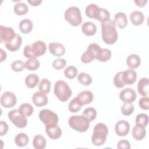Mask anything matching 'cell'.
Instances as JSON below:
<instances>
[{"label":"cell","instance_id":"6da1fadb","mask_svg":"<svg viewBox=\"0 0 149 149\" xmlns=\"http://www.w3.org/2000/svg\"><path fill=\"white\" fill-rule=\"evenodd\" d=\"M102 31V38L104 42L111 45L115 43L118 40V33L116 25L112 20H108L101 24Z\"/></svg>","mask_w":149,"mask_h":149},{"label":"cell","instance_id":"7a4b0ae2","mask_svg":"<svg viewBox=\"0 0 149 149\" xmlns=\"http://www.w3.org/2000/svg\"><path fill=\"white\" fill-rule=\"evenodd\" d=\"M86 15L87 17L104 22L110 19L109 12L104 8H101L94 3L88 5L86 8Z\"/></svg>","mask_w":149,"mask_h":149},{"label":"cell","instance_id":"3957f363","mask_svg":"<svg viewBox=\"0 0 149 149\" xmlns=\"http://www.w3.org/2000/svg\"><path fill=\"white\" fill-rule=\"evenodd\" d=\"M47 47L42 41H37L33 44L26 45L23 50L24 56L27 58L40 56L46 51Z\"/></svg>","mask_w":149,"mask_h":149},{"label":"cell","instance_id":"277c9868","mask_svg":"<svg viewBox=\"0 0 149 149\" xmlns=\"http://www.w3.org/2000/svg\"><path fill=\"white\" fill-rule=\"evenodd\" d=\"M93 133L91 137V141L95 146H101L103 145L108 134V129L107 126L102 123L97 124L93 130Z\"/></svg>","mask_w":149,"mask_h":149},{"label":"cell","instance_id":"5b68a950","mask_svg":"<svg viewBox=\"0 0 149 149\" xmlns=\"http://www.w3.org/2000/svg\"><path fill=\"white\" fill-rule=\"evenodd\" d=\"M90 123L89 119L84 115H73L68 120L69 126L79 132H86L89 128Z\"/></svg>","mask_w":149,"mask_h":149},{"label":"cell","instance_id":"8992f818","mask_svg":"<svg viewBox=\"0 0 149 149\" xmlns=\"http://www.w3.org/2000/svg\"><path fill=\"white\" fill-rule=\"evenodd\" d=\"M54 94L61 101L65 102L71 97L72 92L66 82L58 80L55 83Z\"/></svg>","mask_w":149,"mask_h":149},{"label":"cell","instance_id":"52a82bcc","mask_svg":"<svg viewBox=\"0 0 149 149\" xmlns=\"http://www.w3.org/2000/svg\"><path fill=\"white\" fill-rule=\"evenodd\" d=\"M64 17L73 26H77L82 22L80 10L76 6L69 7L65 12Z\"/></svg>","mask_w":149,"mask_h":149},{"label":"cell","instance_id":"ba28073f","mask_svg":"<svg viewBox=\"0 0 149 149\" xmlns=\"http://www.w3.org/2000/svg\"><path fill=\"white\" fill-rule=\"evenodd\" d=\"M9 120L19 128H24L27 124L26 117L23 115L19 109H12L8 113Z\"/></svg>","mask_w":149,"mask_h":149},{"label":"cell","instance_id":"9c48e42d","mask_svg":"<svg viewBox=\"0 0 149 149\" xmlns=\"http://www.w3.org/2000/svg\"><path fill=\"white\" fill-rule=\"evenodd\" d=\"M39 118L45 125L57 124L58 122L57 114L48 109H44L40 111Z\"/></svg>","mask_w":149,"mask_h":149},{"label":"cell","instance_id":"30bf717a","mask_svg":"<svg viewBox=\"0 0 149 149\" xmlns=\"http://www.w3.org/2000/svg\"><path fill=\"white\" fill-rule=\"evenodd\" d=\"M100 47L96 43L90 44L85 52H84L81 56V61L83 63H88L95 59L97 53Z\"/></svg>","mask_w":149,"mask_h":149},{"label":"cell","instance_id":"8fae6325","mask_svg":"<svg viewBox=\"0 0 149 149\" xmlns=\"http://www.w3.org/2000/svg\"><path fill=\"white\" fill-rule=\"evenodd\" d=\"M17 101L16 95L10 91L4 92L1 97V104L6 108H10L14 107Z\"/></svg>","mask_w":149,"mask_h":149},{"label":"cell","instance_id":"7c38bea8","mask_svg":"<svg viewBox=\"0 0 149 149\" xmlns=\"http://www.w3.org/2000/svg\"><path fill=\"white\" fill-rule=\"evenodd\" d=\"M16 34L14 30L9 27H5L2 25L0 27L1 42H9L13 40Z\"/></svg>","mask_w":149,"mask_h":149},{"label":"cell","instance_id":"4fadbf2b","mask_svg":"<svg viewBox=\"0 0 149 149\" xmlns=\"http://www.w3.org/2000/svg\"><path fill=\"white\" fill-rule=\"evenodd\" d=\"M136 93L131 88H126L120 92L119 98L124 102H132L136 99Z\"/></svg>","mask_w":149,"mask_h":149},{"label":"cell","instance_id":"5bb4252c","mask_svg":"<svg viewBox=\"0 0 149 149\" xmlns=\"http://www.w3.org/2000/svg\"><path fill=\"white\" fill-rule=\"evenodd\" d=\"M45 132L48 136L53 140L59 139L62 135V130L57 124L45 125Z\"/></svg>","mask_w":149,"mask_h":149},{"label":"cell","instance_id":"9a60e30c","mask_svg":"<svg viewBox=\"0 0 149 149\" xmlns=\"http://www.w3.org/2000/svg\"><path fill=\"white\" fill-rule=\"evenodd\" d=\"M115 130L118 136H125L129 132L130 125L125 120H119L115 125Z\"/></svg>","mask_w":149,"mask_h":149},{"label":"cell","instance_id":"2e32d148","mask_svg":"<svg viewBox=\"0 0 149 149\" xmlns=\"http://www.w3.org/2000/svg\"><path fill=\"white\" fill-rule=\"evenodd\" d=\"M49 52L54 56H60L63 55L65 52L64 46L59 42H51L48 45Z\"/></svg>","mask_w":149,"mask_h":149},{"label":"cell","instance_id":"e0dca14e","mask_svg":"<svg viewBox=\"0 0 149 149\" xmlns=\"http://www.w3.org/2000/svg\"><path fill=\"white\" fill-rule=\"evenodd\" d=\"M122 78L125 84H133L137 79L136 72L132 69H128L123 72Z\"/></svg>","mask_w":149,"mask_h":149},{"label":"cell","instance_id":"ac0fdd59","mask_svg":"<svg viewBox=\"0 0 149 149\" xmlns=\"http://www.w3.org/2000/svg\"><path fill=\"white\" fill-rule=\"evenodd\" d=\"M32 101L34 104L37 107H42L47 104L48 99L47 95L40 92L35 93L32 97Z\"/></svg>","mask_w":149,"mask_h":149},{"label":"cell","instance_id":"d6986e66","mask_svg":"<svg viewBox=\"0 0 149 149\" xmlns=\"http://www.w3.org/2000/svg\"><path fill=\"white\" fill-rule=\"evenodd\" d=\"M22 37L19 34H16L15 37L12 41L5 42L6 48L10 51L14 52L19 49L22 44Z\"/></svg>","mask_w":149,"mask_h":149},{"label":"cell","instance_id":"ffe728a7","mask_svg":"<svg viewBox=\"0 0 149 149\" xmlns=\"http://www.w3.org/2000/svg\"><path fill=\"white\" fill-rule=\"evenodd\" d=\"M113 22L119 29H123L127 25V20L126 16L124 12H120L115 14Z\"/></svg>","mask_w":149,"mask_h":149},{"label":"cell","instance_id":"44dd1931","mask_svg":"<svg viewBox=\"0 0 149 149\" xmlns=\"http://www.w3.org/2000/svg\"><path fill=\"white\" fill-rule=\"evenodd\" d=\"M132 133L133 138L136 140H141L144 138L146 130L144 126L136 124L132 129Z\"/></svg>","mask_w":149,"mask_h":149},{"label":"cell","instance_id":"7402d4cb","mask_svg":"<svg viewBox=\"0 0 149 149\" xmlns=\"http://www.w3.org/2000/svg\"><path fill=\"white\" fill-rule=\"evenodd\" d=\"M77 97L79 99L82 105H84L90 104L93 100L94 95L91 91L88 90H84L79 93Z\"/></svg>","mask_w":149,"mask_h":149},{"label":"cell","instance_id":"603a6c76","mask_svg":"<svg viewBox=\"0 0 149 149\" xmlns=\"http://www.w3.org/2000/svg\"><path fill=\"white\" fill-rule=\"evenodd\" d=\"M148 79L147 77H143L140 79L138 82L137 86V90L139 94L143 97H147L148 91Z\"/></svg>","mask_w":149,"mask_h":149},{"label":"cell","instance_id":"cb8c5ba5","mask_svg":"<svg viewBox=\"0 0 149 149\" xmlns=\"http://www.w3.org/2000/svg\"><path fill=\"white\" fill-rule=\"evenodd\" d=\"M82 32L87 36H92L94 35L97 31L96 25L90 22H86L82 24Z\"/></svg>","mask_w":149,"mask_h":149},{"label":"cell","instance_id":"d4e9b609","mask_svg":"<svg viewBox=\"0 0 149 149\" xmlns=\"http://www.w3.org/2000/svg\"><path fill=\"white\" fill-rule=\"evenodd\" d=\"M130 19L133 25L139 26L143 23L144 20V15L141 12L135 10L132 12L130 14Z\"/></svg>","mask_w":149,"mask_h":149},{"label":"cell","instance_id":"484cf974","mask_svg":"<svg viewBox=\"0 0 149 149\" xmlns=\"http://www.w3.org/2000/svg\"><path fill=\"white\" fill-rule=\"evenodd\" d=\"M126 63L130 69H136L141 63V59L137 54H131L126 59Z\"/></svg>","mask_w":149,"mask_h":149},{"label":"cell","instance_id":"4316f807","mask_svg":"<svg viewBox=\"0 0 149 149\" xmlns=\"http://www.w3.org/2000/svg\"><path fill=\"white\" fill-rule=\"evenodd\" d=\"M111 57V52L107 48H100L98 51L95 59L102 62L108 61Z\"/></svg>","mask_w":149,"mask_h":149},{"label":"cell","instance_id":"83f0119b","mask_svg":"<svg viewBox=\"0 0 149 149\" xmlns=\"http://www.w3.org/2000/svg\"><path fill=\"white\" fill-rule=\"evenodd\" d=\"M29 141L28 136L24 133H20L17 134L15 138V142L16 144L20 147L26 146Z\"/></svg>","mask_w":149,"mask_h":149},{"label":"cell","instance_id":"f1b7e54d","mask_svg":"<svg viewBox=\"0 0 149 149\" xmlns=\"http://www.w3.org/2000/svg\"><path fill=\"white\" fill-rule=\"evenodd\" d=\"M32 22L27 19L22 20L19 23V29L23 34H29L33 29Z\"/></svg>","mask_w":149,"mask_h":149},{"label":"cell","instance_id":"f546056e","mask_svg":"<svg viewBox=\"0 0 149 149\" xmlns=\"http://www.w3.org/2000/svg\"><path fill=\"white\" fill-rule=\"evenodd\" d=\"M33 146L36 149H44L46 146V140L41 134H37L33 140Z\"/></svg>","mask_w":149,"mask_h":149},{"label":"cell","instance_id":"4dcf8cb0","mask_svg":"<svg viewBox=\"0 0 149 149\" xmlns=\"http://www.w3.org/2000/svg\"><path fill=\"white\" fill-rule=\"evenodd\" d=\"M39 82V77L36 74H29L25 79V83L27 87L30 88L35 87Z\"/></svg>","mask_w":149,"mask_h":149},{"label":"cell","instance_id":"1f68e13d","mask_svg":"<svg viewBox=\"0 0 149 149\" xmlns=\"http://www.w3.org/2000/svg\"><path fill=\"white\" fill-rule=\"evenodd\" d=\"M82 104L79 100V99L76 97L73 98L69 104L68 108L70 112L72 113H75L78 112L81 108Z\"/></svg>","mask_w":149,"mask_h":149},{"label":"cell","instance_id":"d6a6232c","mask_svg":"<svg viewBox=\"0 0 149 149\" xmlns=\"http://www.w3.org/2000/svg\"><path fill=\"white\" fill-rule=\"evenodd\" d=\"M29 11L27 5L24 2L16 3L14 6V12L17 15H24Z\"/></svg>","mask_w":149,"mask_h":149},{"label":"cell","instance_id":"836d02e7","mask_svg":"<svg viewBox=\"0 0 149 149\" xmlns=\"http://www.w3.org/2000/svg\"><path fill=\"white\" fill-rule=\"evenodd\" d=\"M19 111L24 116L29 117L32 115L34 109L31 104L24 103L20 106Z\"/></svg>","mask_w":149,"mask_h":149},{"label":"cell","instance_id":"e575fe53","mask_svg":"<svg viewBox=\"0 0 149 149\" xmlns=\"http://www.w3.org/2000/svg\"><path fill=\"white\" fill-rule=\"evenodd\" d=\"M40 66V62L36 58H32L29 59L25 62V68L29 70H36Z\"/></svg>","mask_w":149,"mask_h":149},{"label":"cell","instance_id":"d590c367","mask_svg":"<svg viewBox=\"0 0 149 149\" xmlns=\"http://www.w3.org/2000/svg\"><path fill=\"white\" fill-rule=\"evenodd\" d=\"M38 89L40 92L45 94H47L48 93H49L51 89L50 81L45 78L42 79L39 84Z\"/></svg>","mask_w":149,"mask_h":149},{"label":"cell","instance_id":"8d00e7d4","mask_svg":"<svg viewBox=\"0 0 149 149\" xmlns=\"http://www.w3.org/2000/svg\"><path fill=\"white\" fill-rule=\"evenodd\" d=\"M77 79L81 84L85 86H88L92 83L91 77L89 74L84 72L80 73L78 74Z\"/></svg>","mask_w":149,"mask_h":149},{"label":"cell","instance_id":"74e56055","mask_svg":"<svg viewBox=\"0 0 149 149\" xmlns=\"http://www.w3.org/2000/svg\"><path fill=\"white\" fill-rule=\"evenodd\" d=\"M83 115L88 118L91 122L95 119L97 116V111L93 107L87 108L83 111Z\"/></svg>","mask_w":149,"mask_h":149},{"label":"cell","instance_id":"f35d334b","mask_svg":"<svg viewBox=\"0 0 149 149\" xmlns=\"http://www.w3.org/2000/svg\"><path fill=\"white\" fill-rule=\"evenodd\" d=\"M65 76L69 79L74 78L77 74V69L74 66H69L64 70Z\"/></svg>","mask_w":149,"mask_h":149},{"label":"cell","instance_id":"ab89813d","mask_svg":"<svg viewBox=\"0 0 149 149\" xmlns=\"http://www.w3.org/2000/svg\"><path fill=\"white\" fill-rule=\"evenodd\" d=\"M136 124L146 127L148 123V116L145 113L138 114L136 118Z\"/></svg>","mask_w":149,"mask_h":149},{"label":"cell","instance_id":"60d3db41","mask_svg":"<svg viewBox=\"0 0 149 149\" xmlns=\"http://www.w3.org/2000/svg\"><path fill=\"white\" fill-rule=\"evenodd\" d=\"M134 111V105L132 102H125L121 108L122 113L125 115L128 116L131 115Z\"/></svg>","mask_w":149,"mask_h":149},{"label":"cell","instance_id":"b9f144b4","mask_svg":"<svg viewBox=\"0 0 149 149\" xmlns=\"http://www.w3.org/2000/svg\"><path fill=\"white\" fill-rule=\"evenodd\" d=\"M123 72H119L116 74L113 77V84L118 88H122L125 86V83L122 78Z\"/></svg>","mask_w":149,"mask_h":149},{"label":"cell","instance_id":"7bdbcfd3","mask_svg":"<svg viewBox=\"0 0 149 149\" xmlns=\"http://www.w3.org/2000/svg\"><path fill=\"white\" fill-rule=\"evenodd\" d=\"M25 68V63L20 61L17 60L13 62L11 64V68L15 72H21Z\"/></svg>","mask_w":149,"mask_h":149},{"label":"cell","instance_id":"ee69618b","mask_svg":"<svg viewBox=\"0 0 149 149\" xmlns=\"http://www.w3.org/2000/svg\"><path fill=\"white\" fill-rule=\"evenodd\" d=\"M66 65V61L62 58H58L54 60L52 62V66L56 70L63 69Z\"/></svg>","mask_w":149,"mask_h":149},{"label":"cell","instance_id":"f6af8a7d","mask_svg":"<svg viewBox=\"0 0 149 149\" xmlns=\"http://www.w3.org/2000/svg\"><path fill=\"white\" fill-rule=\"evenodd\" d=\"M139 105L141 108L145 110L149 109V99L147 97H144L139 101Z\"/></svg>","mask_w":149,"mask_h":149},{"label":"cell","instance_id":"bcb514c9","mask_svg":"<svg viewBox=\"0 0 149 149\" xmlns=\"http://www.w3.org/2000/svg\"><path fill=\"white\" fill-rule=\"evenodd\" d=\"M131 147L130 143L129 141L123 139L120 140L117 144V148L118 149H121V148H125V149H130Z\"/></svg>","mask_w":149,"mask_h":149},{"label":"cell","instance_id":"7dc6e473","mask_svg":"<svg viewBox=\"0 0 149 149\" xmlns=\"http://www.w3.org/2000/svg\"><path fill=\"white\" fill-rule=\"evenodd\" d=\"M8 130V125L5 121L1 120L0 122V135L3 136L6 134Z\"/></svg>","mask_w":149,"mask_h":149},{"label":"cell","instance_id":"c3c4849f","mask_svg":"<svg viewBox=\"0 0 149 149\" xmlns=\"http://www.w3.org/2000/svg\"><path fill=\"white\" fill-rule=\"evenodd\" d=\"M27 2L32 6H38L42 2L41 0H27Z\"/></svg>","mask_w":149,"mask_h":149},{"label":"cell","instance_id":"681fc988","mask_svg":"<svg viewBox=\"0 0 149 149\" xmlns=\"http://www.w3.org/2000/svg\"><path fill=\"white\" fill-rule=\"evenodd\" d=\"M147 2V0H139V1H134V3L137 5V6L139 7H143L146 5V3Z\"/></svg>","mask_w":149,"mask_h":149},{"label":"cell","instance_id":"f907efd6","mask_svg":"<svg viewBox=\"0 0 149 149\" xmlns=\"http://www.w3.org/2000/svg\"><path fill=\"white\" fill-rule=\"evenodd\" d=\"M0 52H1V61L3 62L6 58V53L2 49H0Z\"/></svg>","mask_w":149,"mask_h":149}]
</instances>
